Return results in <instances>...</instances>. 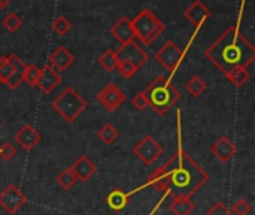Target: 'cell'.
<instances>
[{
  "label": "cell",
  "mask_w": 255,
  "mask_h": 215,
  "mask_svg": "<svg viewBox=\"0 0 255 215\" xmlns=\"http://www.w3.org/2000/svg\"><path fill=\"white\" fill-rule=\"evenodd\" d=\"M145 186L152 187L158 193H167V178H166V174H164L163 168H158L155 172H152L148 177Z\"/></svg>",
  "instance_id": "cell-20"
},
{
  "label": "cell",
  "mask_w": 255,
  "mask_h": 215,
  "mask_svg": "<svg viewBox=\"0 0 255 215\" xmlns=\"http://www.w3.org/2000/svg\"><path fill=\"white\" fill-rule=\"evenodd\" d=\"M9 1H10V0H0V9H3L4 6H7Z\"/></svg>",
  "instance_id": "cell-36"
},
{
  "label": "cell",
  "mask_w": 255,
  "mask_h": 215,
  "mask_svg": "<svg viewBox=\"0 0 255 215\" xmlns=\"http://www.w3.org/2000/svg\"><path fill=\"white\" fill-rule=\"evenodd\" d=\"M97 102L109 112H115L124 102H126V93L120 90L115 84L109 82L99 94H97Z\"/></svg>",
  "instance_id": "cell-9"
},
{
  "label": "cell",
  "mask_w": 255,
  "mask_h": 215,
  "mask_svg": "<svg viewBox=\"0 0 255 215\" xmlns=\"http://www.w3.org/2000/svg\"><path fill=\"white\" fill-rule=\"evenodd\" d=\"M70 27H72L70 21H69L66 16H63V15L57 16V18L54 19V22H52V30H54L57 34H60V36H64V34L70 30Z\"/></svg>",
  "instance_id": "cell-28"
},
{
  "label": "cell",
  "mask_w": 255,
  "mask_h": 215,
  "mask_svg": "<svg viewBox=\"0 0 255 215\" xmlns=\"http://www.w3.org/2000/svg\"><path fill=\"white\" fill-rule=\"evenodd\" d=\"M73 61H75L73 54H72L66 46H61V45L57 46V48L51 52V55H49V66L54 67V69L58 70V72L67 70V69L73 64Z\"/></svg>",
  "instance_id": "cell-15"
},
{
  "label": "cell",
  "mask_w": 255,
  "mask_h": 215,
  "mask_svg": "<svg viewBox=\"0 0 255 215\" xmlns=\"http://www.w3.org/2000/svg\"><path fill=\"white\" fill-rule=\"evenodd\" d=\"M118 130L112 126V124H105L99 132H97V138L103 142V144H106V145H111V144H114L117 139H118Z\"/></svg>",
  "instance_id": "cell-24"
},
{
  "label": "cell",
  "mask_w": 255,
  "mask_h": 215,
  "mask_svg": "<svg viewBox=\"0 0 255 215\" xmlns=\"http://www.w3.org/2000/svg\"><path fill=\"white\" fill-rule=\"evenodd\" d=\"M22 25V19L15 13V12H9L4 18H3V27L9 31V33H15L16 30H19Z\"/></svg>",
  "instance_id": "cell-26"
},
{
  "label": "cell",
  "mask_w": 255,
  "mask_h": 215,
  "mask_svg": "<svg viewBox=\"0 0 255 215\" xmlns=\"http://www.w3.org/2000/svg\"><path fill=\"white\" fill-rule=\"evenodd\" d=\"M184 51L172 40H167L157 52H155V60L166 67L169 72H175L178 69V66L182 63L184 60Z\"/></svg>",
  "instance_id": "cell-7"
},
{
  "label": "cell",
  "mask_w": 255,
  "mask_h": 215,
  "mask_svg": "<svg viewBox=\"0 0 255 215\" xmlns=\"http://www.w3.org/2000/svg\"><path fill=\"white\" fill-rule=\"evenodd\" d=\"M15 142L25 151H31L33 148L37 147L42 141V135L31 126V124H24L15 135H13Z\"/></svg>",
  "instance_id": "cell-11"
},
{
  "label": "cell",
  "mask_w": 255,
  "mask_h": 215,
  "mask_svg": "<svg viewBox=\"0 0 255 215\" xmlns=\"http://www.w3.org/2000/svg\"><path fill=\"white\" fill-rule=\"evenodd\" d=\"M60 84H61V76L58 75V72H57L54 67H51L49 64H46V66H43V67L40 69V73H39L36 87H39L42 93L49 94V93H52V90H55Z\"/></svg>",
  "instance_id": "cell-13"
},
{
  "label": "cell",
  "mask_w": 255,
  "mask_h": 215,
  "mask_svg": "<svg viewBox=\"0 0 255 215\" xmlns=\"http://www.w3.org/2000/svg\"><path fill=\"white\" fill-rule=\"evenodd\" d=\"M169 210L175 215H191L196 210V204L191 198H173L169 204Z\"/></svg>",
  "instance_id": "cell-19"
},
{
  "label": "cell",
  "mask_w": 255,
  "mask_h": 215,
  "mask_svg": "<svg viewBox=\"0 0 255 215\" xmlns=\"http://www.w3.org/2000/svg\"><path fill=\"white\" fill-rule=\"evenodd\" d=\"M117 70L120 72V75L126 79H130L131 76L136 75V72L139 70V67H136L134 64L128 63V61H118Z\"/></svg>",
  "instance_id": "cell-29"
},
{
  "label": "cell",
  "mask_w": 255,
  "mask_h": 215,
  "mask_svg": "<svg viewBox=\"0 0 255 215\" xmlns=\"http://www.w3.org/2000/svg\"><path fill=\"white\" fill-rule=\"evenodd\" d=\"M15 154H16V151H15V148H13V145L10 142L1 144V147H0V159L1 160L9 162V160H12L15 157Z\"/></svg>",
  "instance_id": "cell-33"
},
{
  "label": "cell",
  "mask_w": 255,
  "mask_h": 215,
  "mask_svg": "<svg viewBox=\"0 0 255 215\" xmlns=\"http://www.w3.org/2000/svg\"><path fill=\"white\" fill-rule=\"evenodd\" d=\"M24 70H25V67L24 69H13L12 70V73H10V76L7 78V81H6V85L10 88V90H16L24 81H22V73H24Z\"/></svg>",
  "instance_id": "cell-31"
},
{
  "label": "cell",
  "mask_w": 255,
  "mask_h": 215,
  "mask_svg": "<svg viewBox=\"0 0 255 215\" xmlns=\"http://www.w3.org/2000/svg\"><path fill=\"white\" fill-rule=\"evenodd\" d=\"M226 76H227V79H229L235 87H244V85L250 81L251 73H250L248 67H239V69L232 70V72L227 73Z\"/></svg>",
  "instance_id": "cell-21"
},
{
  "label": "cell",
  "mask_w": 255,
  "mask_h": 215,
  "mask_svg": "<svg viewBox=\"0 0 255 215\" xmlns=\"http://www.w3.org/2000/svg\"><path fill=\"white\" fill-rule=\"evenodd\" d=\"M55 181H57V184H58L63 190H70V189L76 184L78 180L75 178V175L72 174L70 169H64V171H61V172L57 175Z\"/></svg>",
  "instance_id": "cell-25"
},
{
  "label": "cell",
  "mask_w": 255,
  "mask_h": 215,
  "mask_svg": "<svg viewBox=\"0 0 255 215\" xmlns=\"http://www.w3.org/2000/svg\"><path fill=\"white\" fill-rule=\"evenodd\" d=\"M25 204L27 196L15 184H9L3 192H0V208L9 215L16 214Z\"/></svg>",
  "instance_id": "cell-8"
},
{
  "label": "cell",
  "mask_w": 255,
  "mask_h": 215,
  "mask_svg": "<svg viewBox=\"0 0 255 215\" xmlns=\"http://www.w3.org/2000/svg\"><path fill=\"white\" fill-rule=\"evenodd\" d=\"M12 66L9 63V58L7 57H0V82L1 84H6L7 78L10 76L12 73Z\"/></svg>",
  "instance_id": "cell-32"
},
{
  "label": "cell",
  "mask_w": 255,
  "mask_h": 215,
  "mask_svg": "<svg viewBox=\"0 0 255 215\" xmlns=\"http://www.w3.org/2000/svg\"><path fill=\"white\" fill-rule=\"evenodd\" d=\"M39 73H40V69H39L34 63H31V64L25 66V70H24V73H22V81H24L25 84H28L30 87H36Z\"/></svg>",
  "instance_id": "cell-27"
},
{
  "label": "cell",
  "mask_w": 255,
  "mask_h": 215,
  "mask_svg": "<svg viewBox=\"0 0 255 215\" xmlns=\"http://www.w3.org/2000/svg\"><path fill=\"white\" fill-rule=\"evenodd\" d=\"M185 88L188 90V93H190L193 97H199V96H202V94L205 93V90H206V82H205L199 75H194V76H191V78L187 81Z\"/></svg>",
  "instance_id": "cell-23"
},
{
  "label": "cell",
  "mask_w": 255,
  "mask_h": 215,
  "mask_svg": "<svg viewBox=\"0 0 255 215\" xmlns=\"http://www.w3.org/2000/svg\"><path fill=\"white\" fill-rule=\"evenodd\" d=\"M131 105H133V108H136L137 111H143L145 108H148V100H146L143 91L137 93V94L131 99Z\"/></svg>",
  "instance_id": "cell-35"
},
{
  "label": "cell",
  "mask_w": 255,
  "mask_h": 215,
  "mask_svg": "<svg viewBox=\"0 0 255 215\" xmlns=\"http://www.w3.org/2000/svg\"><path fill=\"white\" fill-rule=\"evenodd\" d=\"M143 94L148 100V106H151L158 115H164L181 99V93L166 76H157L143 90Z\"/></svg>",
  "instance_id": "cell-3"
},
{
  "label": "cell",
  "mask_w": 255,
  "mask_h": 215,
  "mask_svg": "<svg viewBox=\"0 0 255 215\" xmlns=\"http://www.w3.org/2000/svg\"><path fill=\"white\" fill-rule=\"evenodd\" d=\"M131 27L134 37H137L143 45H151L166 28L160 18L149 9L139 12V15L131 19Z\"/></svg>",
  "instance_id": "cell-5"
},
{
  "label": "cell",
  "mask_w": 255,
  "mask_h": 215,
  "mask_svg": "<svg viewBox=\"0 0 255 215\" xmlns=\"http://www.w3.org/2000/svg\"><path fill=\"white\" fill-rule=\"evenodd\" d=\"M115 54H117L118 61H128V63L134 64V66L139 67V69H140V67L148 61V58H149V55H148V54H146L134 40L121 45V48H120L118 51H115Z\"/></svg>",
  "instance_id": "cell-10"
},
{
  "label": "cell",
  "mask_w": 255,
  "mask_h": 215,
  "mask_svg": "<svg viewBox=\"0 0 255 215\" xmlns=\"http://www.w3.org/2000/svg\"><path fill=\"white\" fill-rule=\"evenodd\" d=\"M211 154L221 163H229L236 154L238 147L233 144V141L229 136H221L215 144L211 147Z\"/></svg>",
  "instance_id": "cell-12"
},
{
  "label": "cell",
  "mask_w": 255,
  "mask_h": 215,
  "mask_svg": "<svg viewBox=\"0 0 255 215\" xmlns=\"http://www.w3.org/2000/svg\"><path fill=\"white\" fill-rule=\"evenodd\" d=\"M97 61H99V64H100L106 72H114V70H117L118 58H117L115 51H112V49H106V51L97 58Z\"/></svg>",
  "instance_id": "cell-22"
},
{
  "label": "cell",
  "mask_w": 255,
  "mask_h": 215,
  "mask_svg": "<svg viewBox=\"0 0 255 215\" xmlns=\"http://www.w3.org/2000/svg\"><path fill=\"white\" fill-rule=\"evenodd\" d=\"M230 211H232L233 215H250L253 208H251V204L247 199H238Z\"/></svg>",
  "instance_id": "cell-30"
},
{
  "label": "cell",
  "mask_w": 255,
  "mask_h": 215,
  "mask_svg": "<svg viewBox=\"0 0 255 215\" xmlns=\"http://www.w3.org/2000/svg\"><path fill=\"white\" fill-rule=\"evenodd\" d=\"M161 168L167 178V193L172 195V198H191L211 178L182 148Z\"/></svg>",
  "instance_id": "cell-2"
},
{
  "label": "cell",
  "mask_w": 255,
  "mask_h": 215,
  "mask_svg": "<svg viewBox=\"0 0 255 215\" xmlns=\"http://www.w3.org/2000/svg\"><path fill=\"white\" fill-rule=\"evenodd\" d=\"M51 106L64 121L72 123L87 109V102L73 87H67L57 96Z\"/></svg>",
  "instance_id": "cell-4"
},
{
  "label": "cell",
  "mask_w": 255,
  "mask_h": 215,
  "mask_svg": "<svg viewBox=\"0 0 255 215\" xmlns=\"http://www.w3.org/2000/svg\"><path fill=\"white\" fill-rule=\"evenodd\" d=\"M111 34L121 42V45L128 43L134 40V31L131 27V19L128 16H121L112 27H111Z\"/></svg>",
  "instance_id": "cell-16"
},
{
  "label": "cell",
  "mask_w": 255,
  "mask_h": 215,
  "mask_svg": "<svg viewBox=\"0 0 255 215\" xmlns=\"http://www.w3.org/2000/svg\"><path fill=\"white\" fill-rule=\"evenodd\" d=\"M205 215H233L224 202H217Z\"/></svg>",
  "instance_id": "cell-34"
},
{
  "label": "cell",
  "mask_w": 255,
  "mask_h": 215,
  "mask_svg": "<svg viewBox=\"0 0 255 215\" xmlns=\"http://www.w3.org/2000/svg\"><path fill=\"white\" fill-rule=\"evenodd\" d=\"M205 57L224 75L239 67H248L255 58L253 42L236 25L229 27L206 51Z\"/></svg>",
  "instance_id": "cell-1"
},
{
  "label": "cell",
  "mask_w": 255,
  "mask_h": 215,
  "mask_svg": "<svg viewBox=\"0 0 255 215\" xmlns=\"http://www.w3.org/2000/svg\"><path fill=\"white\" fill-rule=\"evenodd\" d=\"M184 15H185V18H187L194 27H199L206 18L211 16V10H209L208 6L203 4L202 0H196V1H193V3L187 7V10L184 12Z\"/></svg>",
  "instance_id": "cell-17"
},
{
  "label": "cell",
  "mask_w": 255,
  "mask_h": 215,
  "mask_svg": "<svg viewBox=\"0 0 255 215\" xmlns=\"http://www.w3.org/2000/svg\"><path fill=\"white\" fill-rule=\"evenodd\" d=\"M164 148L163 145H160L151 135H146L143 136L134 147H133V154L140 160L143 162L145 165L151 166L152 163H155L160 156L163 154Z\"/></svg>",
  "instance_id": "cell-6"
},
{
  "label": "cell",
  "mask_w": 255,
  "mask_h": 215,
  "mask_svg": "<svg viewBox=\"0 0 255 215\" xmlns=\"http://www.w3.org/2000/svg\"><path fill=\"white\" fill-rule=\"evenodd\" d=\"M69 169L72 171L75 178L81 183H87L97 172V166L93 163L91 159H88V156H81Z\"/></svg>",
  "instance_id": "cell-14"
},
{
  "label": "cell",
  "mask_w": 255,
  "mask_h": 215,
  "mask_svg": "<svg viewBox=\"0 0 255 215\" xmlns=\"http://www.w3.org/2000/svg\"><path fill=\"white\" fill-rule=\"evenodd\" d=\"M133 193H134V192L126 193L123 189H114V190L108 195V198H106V204H108V207H109L112 211L120 213V211H123V210L128 205L130 198H131V195H133Z\"/></svg>",
  "instance_id": "cell-18"
}]
</instances>
